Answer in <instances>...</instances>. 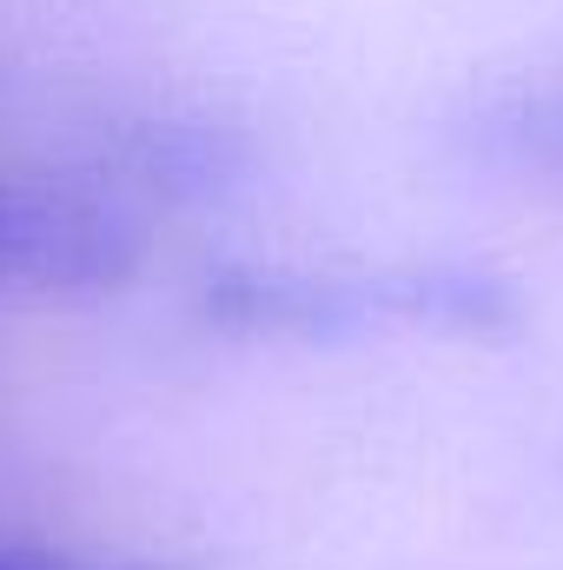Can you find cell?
I'll return each mask as SVG.
<instances>
[{
  "mask_svg": "<svg viewBox=\"0 0 563 570\" xmlns=\"http://www.w3.org/2000/svg\"><path fill=\"white\" fill-rule=\"evenodd\" d=\"M0 570H47V564H20V558H0Z\"/></svg>",
  "mask_w": 563,
  "mask_h": 570,
  "instance_id": "obj_2",
  "label": "cell"
},
{
  "mask_svg": "<svg viewBox=\"0 0 563 570\" xmlns=\"http://www.w3.org/2000/svg\"><path fill=\"white\" fill-rule=\"evenodd\" d=\"M140 213L87 179L0 193V273L60 292H93L127 279L140 266Z\"/></svg>",
  "mask_w": 563,
  "mask_h": 570,
  "instance_id": "obj_1",
  "label": "cell"
},
{
  "mask_svg": "<svg viewBox=\"0 0 563 570\" xmlns=\"http://www.w3.org/2000/svg\"><path fill=\"white\" fill-rule=\"evenodd\" d=\"M557 140H563V120H557Z\"/></svg>",
  "mask_w": 563,
  "mask_h": 570,
  "instance_id": "obj_3",
  "label": "cell"
}]
</instances>
